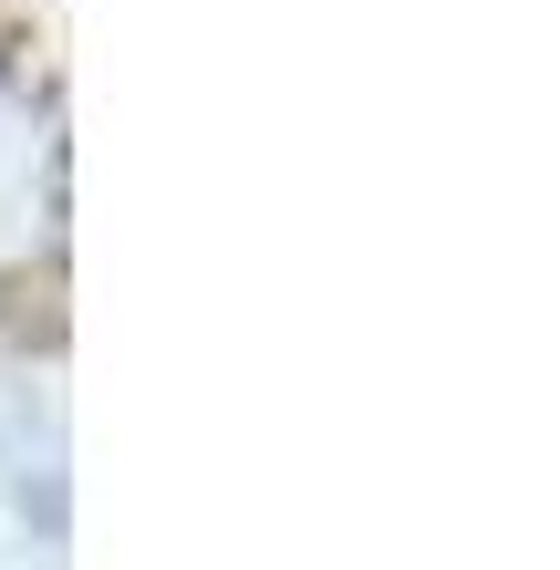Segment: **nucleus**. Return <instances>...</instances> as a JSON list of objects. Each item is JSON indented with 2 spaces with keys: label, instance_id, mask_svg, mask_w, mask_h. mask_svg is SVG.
<instances>
[{
  "label": "nucleus",
  "instance_id": "1",
  "mask_svg": "<svg viewBox=\"0 0 560 570\" xmlns=\"http://www.w3.org/2000/svg\"><path fill=\"white\" fill-rule=\"evenodd\" d=\"M52 208H62V177H52V125L31 115V94L0 83V291H11L31 259L52 249Z\"/></svg>",
  "mask_w": 560,
  "mask_h": 570
}]
</instances>
